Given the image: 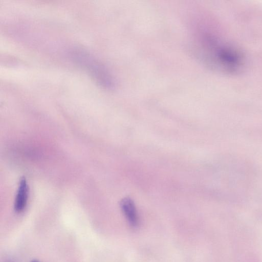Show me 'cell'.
<instances>
[{
	"label": "cell",
	"mask_w": 262,
	"mask_h": 262,
	"mask_svg": "<svg viewBox=\"0 0 262 262\" xmlns=\"http://www.w3.org/2000/svg\"><path fill=\"white\" fill-rule=\"evenodd\" d=\"M204 48L205 59L213 68L225 74H236L244 68L245 60L242 51L230 43L208 37Z\"/></svg>",
	"instance_id": "1"
},
{
	"label": "cell",
	"mask_w": 262,
	"mask_h": 262,
	"mask_svg": "<svg viewBox=\"0 0 262 262\" xmlns=\"http://www.w3.org/2000/svg\"><path fill=\"white\" fill-rule=\"evenodd\" d=\"M68 53L72 61L99 85L108 89L115 86V80L108 69L93 55L80 47L70 49Z\"/></svg>",
	"instance_id": "2"
},
{
	"label": "cell",
	"mask_w": 262,
	"mask_h": 262,
	"mask_svg": "<svg viewBox=\"0 0 262 262\" xmlns=\"http://www.w3.org/2000/svg\"><path fill=\"white\" fill-rule=\"evenodd\" d=\"M120 207L129 226L133 228H137L139 225V217L133 200L128 197L123 199L120 202Z\"/></svg>",
	"instance_id": "3"
},
{
	"label": "cell",
	"mask_w": 262,
	"mask_h": 262,
	"mask_svg": "<svg viewBox=\"0 0 262 262\" xmlns=\"http://www.w3.org/2000/svg\"><path fill=\"white\" fill-rule=\"evenodd\" d=\"M28 192L27 182L25 178H22L19 183L14 204V210L16 212H21L25 208L27 204Z\"/></svg>",
	"instance_id": "4"
},
{
	"label": "cell",
	"mask_w": 262,
	"mask_h": 262,
	"mask_svg": "<svg viewBox=\"0 0 262 262\" xmlns=\"http://www.w3.org/2000/svg\"><path fill=\"white\" fill-rule=\"evenodd\" d=\"M30 262H40V261H39L38 260H36V259H33V260H31Z\"/></svg>",
	"instance_id": "5"
}]
</instances>
